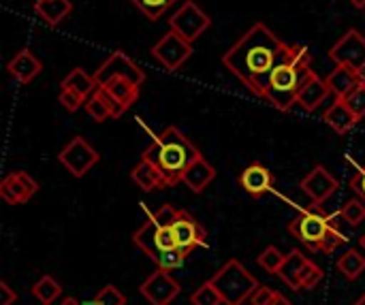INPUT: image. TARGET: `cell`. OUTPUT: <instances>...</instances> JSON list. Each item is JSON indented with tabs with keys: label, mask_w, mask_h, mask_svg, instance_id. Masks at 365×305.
Returning a JSON list of instances; mask_svg holds the SVG:
<instances>
[{
	"label": "cell",
	"mask_w": 365,
	"mask_h": 305,
	"mask_svg": "<svg viewBox=\"0 0 365 305\" xmlns=\"http://www.w3.org/2000/svg\"><path fill=\"white\" fill-rule=\"evenodd\" d=\"M287 43L265 24H255L222 58L225 66L255 94L263 96Z\"/></svg>",
	"instance_id": "1"
},
{
	"label": "cell",
	"mask_w": 365,
	"mask_h": 305,
	"mask_svg": "<svg viewBox=\"0 0 365 305\" xmlns=\"http://www.w3.org/2000/svg\"><path fill=\"white\" fill-rule=\"evenodd\" d=\"M199 156L201 152L178 126H167L143 152V158L160 171L167 186H175L178 182H182L186 169Z\"/></svg>",
	"instance_id": "2"
},
{
	"label": "cell",
	"mask_w": 365,
	"mask_h": 305,
	"mask_svg": "<svg viewBox=\"0 0 365 305\" xmlns=\"http://www.w3.org/2000/svg\"><path fill=\"white\" fill-rule=\"evenodd\" d=\"M312 73L310 66L295 62L284 47V53L280 58V62L276 64V68L269 75L267 88L263 98H267L269 105H274L278 111H291V107L297 103L299 90L306 83L308 75Z\"/></svg>",
	"instance_id": "3"
},
{
	"label": "cell",
	"mask_w": 365,
	"mask_h": 305,
	"mask_svg": "<svg viewBox=\"0 0 365 305\" xmlns=\"http://www.w3.org/2000/svg\"><path fill=\"white\" fill-rule=\"evenodd\" d=\"M214 286L222 295L225 305H244L250 295L261 286L259 280L235 259L227 261L222 269L212 278Z\"/></svg>",
	"instance_id": "4"
},
{
	"label": "cell",
	"mask_w": 365,
	"mask_h": 305,
	"mask_svg": "<svg viewBox=\"0 0 365 305\" xmlns=\"http://www.w3.org/2000/svg\"><path fill=\"white\" fill-rule=\"evenodd\" d=\"M169 26L173 32H178L182 38H186L188 43H195L210 26H212V17L195 2V0H186L171 17H169Z\"/></svg>",
	"instance_id": "5"
},
{
	"label": "cell",
	"mask_w": 365,
	"mask_h": 305,
	"mask_svg": "<svg viewBox=\"0 0 365 305\" xmlns=\"http://www.w3.org/2000/svg\"><path fill=\"white\" fill-rule=\"evenodd\" d=\"M329 58L336 66H349L357 73H365V36L357 28H351L329 49Z\"/></svg>",
	"instance_id": "6"
},
{
	"label": "cell",
	"mask_w": 365,
	"mask_h": 305,
	"mask_svg": "<svg viewBox=\"0 0 365 305\" xmlns=\"http://www.w3.org/2000/svg\"><path fill=\"white\" fill-rule=\"evenodd\" d=\"M96 86H105L113 79H128L137 86H141L145 81V73L124 53V51H113L94 73Z\"/></svg>",
	"instance_id": "7"
},
{
	"label": "cell",
	"mask_w": 365,
	"mask_h": 305,
	"mask_svg": "<svg viewBox=\"0 0 365 305\" xmlns=\"http://www.w3.org/2000/svg\"><path fill=\"white\" fill-rule=\"evenodd\" d=\"M327 224H329V216L321 214L319 210H312V212H304L302 216L291 220L289 231L304 246H308L310 250L319 252L321 250V242H323L325 231H327Z\"/></svg>",
	"instance_id": "8"
},
{
	"label": "cell",
	"mask_w": 365,
	"mask_h": 305,
	"mask_svg": "<svg viewBox=\"0 0 365 305\" xmlns=\"http://www.w3.org/2000/svg\"><path fill=\"white\" fill-rule=\"evenodd\" d=\"M58 160L75 177H83L98 162V152L83 137H75L62 148V152L58 154Z\"/></svg>",
	"instance_id": "9"
},
{
	"label": "cell",
	"mask_w": 365,
	"mask_h": 305,
	"mask_svg": "<svg viewBox=\"0 0 365 305\" xmlns=\"http://www.w3.org/2000/svg\"><path fill=\"white\" fill-rule=\"evenodd\" d=\"M152 56L167 68V71H178L190 56H192V43H188L186 38H182L178 32H169L165 34L154 47H152Z\"/></svg>",
	"instance_id": "10"
},
{
	"label": "cell",
	"mask_w": 365,
	"mask_h": 305,
	"mask_svg": "<svg viewBox=\"0 0 365 305\" xmlns=\"http://www.w3.org/2000/svg\"><path fill=\"white\" fill-rule=\"evenodd\" d=\"M141 295L152 305H169L180 295V284L165 269H156L143 284Z\"/></svg>",
	"instance_id": "11"
},
{
	"label": "cell",
	"mask_w": 365,
	"mask_h": 305,
	"mask_svg": "<svg viewBox=\"0 0 365 305\" xmlns=\"http://www.w3.org/2000/svg\"><path fill=\"white\" fill-rule=\"evenodd\" d=\"M171 229H173V237H175V248L182 250L186 257L197 246H205V229L188 212L182 210L178 220L171 224Z\"/></svg>",
	"instance_id": "12"
},
{
	"label": "cell",
	"mask_w": 365,
	"mask_h": 305,
	"mask_svg": "<svg viewBox=\"0 0 365 305\" xmlns=\"http://www.w3.org/2000/svg\"><path fill=\"white\" fill-rule=\"evenodd\" d=\"M299 188L312 199L314 207H319L321 203H325V201L340 188V184H338V180H336L323 165H317V167L302 180Z\"/></svg>",
	"instance_id": "13"
},
{
	"label": "cell",
	"mask_w": 365,
	"mask_h": 305,
	"mask_svg": "<svg viewBox=\"0 0 365 305\" xmlns=\"http://www.w3.org/2000/svg\"><path fill=\"white\" fill-rule=\"evenodd\" d=\"M101 90L105 92V96L109 100L113 118H120L139 98V86L128 79H113V81L101 86Z\"/></svg>",
	"instance_id": "14"
},
{
	"label": "cell",
	"mask_w": 365,
	"mask_h": 305,
	"mask_svg": "<svg viewBox=\"0 0 365 305\" xmlns=\"http://www.w3.org/2000/svg\"><path fill=\"white\" fill-rule=\"evenodd\" d=\"M240 184H242V188H244L250 197L261 199L265 192H269V190H272V186H274V177H272V171H269L267 167H263V165L255 162V165H250V167H246V169L242 171V175H240Z\"/></svg>",
	"instance_id": "15"
},
{
	"label": "cell",
	"mask_w": 365,
	"mask_h": 305,
	"mask_svg": "<svg viewBox=\"0 0 365 305\" xmlns=\"http://www.w3.org/2000/svg\"><path fill=\"white\" fill-rule=\"evenodd\" d=\"M331 94V88L327 83V79H321L314 71L308 75L306 83L302 86L299 90V96H297V103L306 109V111H314L317 107H321Z\"/></svg>",
	"instance_id": "16"
},
{
	"label": "cell",
	"mask_w": 365,
	"mask_h": 305,
	"mask_svg": "<svg viewBox=\"0 0 365 305\" xmlns=\"http://www.w3.org/2000/svg\"><path fill=\"white\" fill-rule=\"evenodd\" d=\"M6 71L11 73V77H13L15 81H19V83H30V81L43 71V64H41V60H38L32 51L21 49V51H17V53L11 58V62L6 64Z\"/></svg>",
	"instance_id": "17"
},
{
	"label": "cell",
	"mask_w": 365,
	"mask_h": 305,
	"mask_svg": "<svg viewBox=\"0 0 365 305\" xmlns=\"http://www.w3.org/2000/svg\"><path fill=\"white\" fill-rule=\"evenodd\" d=\"M327 83L331 88V94H336V98H346L351 92L364 86L365 73H357L349 66H336L331 75L327 77Z\"/></svg>",
	"instance_id": "18"
},
{
	"label": "cell",
	"mask_w": 365,
	"mask_h": 305,
	"mask_svg": "<svg viewBox=\"0 0 365 305\" xmlns=\"http://www.w3.org/2000/svg\"><path fill=\"white\" fill-rule=\"evenodd\" d=\"M323 120H325V124H329L338 135L351 133V130L357 126V122H359V118L351 111V107H349L346 100H342V98H338V100L325 111Z\"/></svg>",
	"instance_id": "19"
},
{
	"label": "cell",
	"mask_w": 365,
	"mask_h": 305,
	"mask_svg": "<svg viewBox=\"0 0 365 305\" xmlns=\"http://www.w3.org/2000/svg\"><path fill=\"white\" fill-rule=\"evenodd\" d=\"M214 177H216V169H214L203 156H199V158L186 169L182 182H184L192 192L199 195V192H203V190L214 182Z\"/></svg>",
	"instance_id": "20"
},
{
	"label": "cell",
	"mask_w": 365,
	"mask_h": 305,
	"mask_svg": "<svg viewBox=\"0 0 365 305\" xmlns=\"http://www.w3.org/2000/svg\"><path fill=\"white\" fill-rule=\"evenodd\" d=\"M34 11L47 26H58L62 19L71 15L73 2L71 0H34Z\"/></svg>",
	"instance_id": "21"
},
{
	"label": "cell",
	"mask_w": 365,
	"mask_h": 305,
	"mask_svg": "<svg viewBox=\"0 0 365 305\" xmlns=\"http://www.w3.org/2000/svg\"><path fill=\"white\" fill-rule=\"evenodd\" d=\"M130 180H133L141 190H145V192L167 188V184H165V180H163V175H160V171H158L152 162H148L145 158H141V162L130 171Z\"/></svg>",
	"instance_id": "22"
},
{
	"label": "cell",
	"mask_w": 365,
	"mask_h": 305,
	"mask_svg": "<svg viewBox=\"0 0 365 305\" xmlns=\"http://www.w3.org/2000/svg\"><path fill=\"white\" fill-rule=\"evenodd\" d=\"M306 263H308V257H304L299 250H291V254H287L278 276L282 278L284 284L291 286V291H299V272Z\"/></svg>",
	"instance_id": "23"
},
{
	"label": "cell",
	"mask_w": 365,
	"mask_h": 305,
	"mask_svg": "<svg viewBox=\"0 0 365 305\" xmlns=\"http://www.w3.org/2000/svg\"><path fill=\"white\" fill-rule=\"evenodd\" d=\"M60 86H62V88H68V90H75V92L83 94L86 98L92 96V94L96 92V88H98L94 75H88L83 68H73V71L62 79Z\"/></svg>",
	"instance_id": "24"
},
{
	"label": "cell",
	"mask_w": 365,
	"mask_h": 305,
	"mask_svg": "<svg viewBox=\"0 0 365 305\" xmlns=\"http://www.w3.org/2000/svg\"><path fill=\"white\" fill-rule=\"evenodd\" d=\"M0 197L9 203V205H21L26 201H30V192L24 188V184L19 182L17 173H9L2 182H0Z\"/></svg>",
	"instance_id": "25"
},
{
	"label": "cell",
	"mask_w": 365,
	"mask_h": 305,
	"mask_svg": "<svg viewBox=\"0 0 365 305\" xmlns=\"http://www.w3.org/2000/svg\"><path fill=\"white\" fill-rule=\"evenodd\" d=\"M342 214L338 212V214H331L329 216V224H327V231H325V237H323V242H321V250L319 252H325V254H331L338 246H342L344 242H349L346 237H344V233H342Z\"/></svg>",
	"instance_id": "26"
},
{
	"label": "cell",
	"mask_w": 365,
	"mask_h": 305,
	"mask_svg": "<svg viewBox=\"0 0 365 305\" xmlns=\"http://www.w3.org/2000/svg\"><path fill=\"white\" fill-rule=\"evenodd\" d=\"M156 235H158V224L154 222V218H150L135 235H133V242L154 261L156 259Z\"/></svg>",
	"instance_id": "27"
},
{
	"label": "cell",
	"mask_w": 365,
	"mask_h": 305,
	"mask_svg": "<svg viewBox=\"0 0 365 305\" xmlns=\"http://www.w3.org/2000/svg\"><path fill=\"white\" fill-rule=\"evenodd\" d=\"M338 269L344 278L349 280H357L365 272V257H361L357 250H346L340 259H338Z\"/></svg>",
	"instance_id": "28"
},
{
	"label": "cell",
	"mask_w": 365,
	"mask_h": 305,
	"mask_svg": "<svg viewBox=\"0 0 365 305\" xmlns=\"http://www.w3.org/2000/svg\"><path fill=\"white\" fill-rule=\"evenodd\" d=\"M86 111H88V115L94 122H105L107 118H113L111 107H109V100H107V96H105V92L101 88H96V92L92 96H88Z\"/></svg>",
	"instance_id": "29"
},
{
	"label": "cell",
	"mask_w": 365,
	"mask_h": 305,
	"mask_svg": "<svg viewBox=\"0 0 365 305\" xmlns=\"http://www.w3.org/2000/svg\"><path fill=\"white\" fill-rule=\"evenodd\" d=\"M60 295H62V286H60L51 276H43V278L32 286V297L38 299L43 305H51Z\"/></svg>",
	"instance_id": "30"
},
{
	"label": "cell",
	"mask_w": 365,
	"mask_h": 305,
	"mask_svg": "<svg viewBox=\"0 0 365 305\" xmlns=\"http://www.w3.org/2000/svg\"><path fill=\"white\" fill-rule=\"evenodd\" d=\"M148 19L156 21L158 17H163L178 0H130Z\"/></svg>",
	"instance_id": "31"
},
{
	"label": "cell",
	"mask_w": 365,
	"mask_h": 305,
	"mask_svg": "<svg viewBox=\"0 0 365 305\" xmlns=\"http://www.w3.org/2000/svg\"><path fill=\"white\" fill-rule=\"evenodd\" d=\"M190 304L192 305H222V295L218 293V289L214 286V282H205L203 286H199L192 297H190Z\"/></svg>",
	"instance_id": "32"
},
{
	"label": "cell",
	"mask_w": 365,
	"mask_h": 305,
	"mask_svg": "<svg viewBox=\"0 0 365 305\" xmlns=\"http://www.w3.org/2000/svg\"><path fill=\"white\" fill-rule=\"evenodd\" d=\"M323 280V269L308 259V263L299 272V291H312Z\"/></svg>",
	"instance_id": "33"
},
{
	"label": "cell",
	"mask_w": 365,
	"mask_h": 305,
	"mask_svg": "<svg viewBox=\"0 0 365 305\" xmlns=\"http://www.w3.org/2000/svg\"><path fill=\"white\" fill-rule=\"evenodd\" d=\"M342 218L349 227H359L365 220V201H361L359 197L357 199H351L346 201V205L342 207Z\"/></svg>",
	"instance_id": "34"
},
{
	"label": "cell",
	"mask_w": 365,
	"mask_h": 305,
	"mask_svg": "<svg viewBox=\"0 0 365 305\" xmlns=\"http://www.w3.org/2000/svg\"><path fill=\"white\" fill-rule=\"evenodd\" d=\"M284 259H287V254H282L278 248L269 246V248H265V250L261 252L259 265H261L267 274H278L280 267H282V263H284Z\"/></svg>",
	"instance_id": "35"
},
{
	"label": "cell",
	"mask_w": 365,
	"mask_h": 305,
	"mask_svg": "<svg viewBox=\"0 0 365 305\" xmlns=\"http://www.w3.org/2000/svg\"><path fill=\"white\" fill-rule=\"evenodd\" d=\"M156 265H158V269H165V272H173V269H180V267H184V263H186V254L182 252V250H178V248H173V250H167V252H160L156 259Z\"/></svg>",
	"instance_id": "36"
},
{
	"label": "cell",
	"mask_w": 365,
	"mask_h": 305,
	"mask_svg": "<svg viewBox=\"0 0 365 305\" xmlns=\"http://www.w3.org/2000/svg\"><path fill=\"white\" fill-rule=\"evenodd\" d=\"M58 100L62 103V107L66 109V111H77L81 105H86V96L83 94H79V92H75V90H68V88H62L60 90V96H58Z\"/></svg>",
	"instance_id": "37"
},
{
	"label": "cell",
	"mask_w": 365,
	"mask_h": 305,
	"mask_svg": "<svg viewBox=\"0 0 365 305\" xmlns=\"http://www.w3.org/2000/svg\"><path fill=\"white\" fill-rule=\"evenodd\" d=\"M96 299L101 305H126V297L113 286V284H107L103 286L98 293H96Z\"/></svg>",
	"instance_id": "38"
},
{
	"label": "cell",
	"mask_w": 365,
	"mask_h": 305,
	"mask_svg": "<svg viewBox=\"0 0 365 305\" xmlns=\"http://www.w3.org/2000/svg\"><path fill=\"white\" fill-rule=\"evenodd\" d=\"M342 100H346V105L351 107V111L359 118V120H364L365 118V83L364 86H359L355 92H351L346 98H342Z\"/></svg>",
	"instance_id": "39"
},
{
	"label": "cell",
	"mask_w": 365,
	"mask_h": 305,
	"mask_svg": "<svg viewBox=\"0 0 365 305\" xmlns=\"http://www.w3.org/2000/svg\"><path fill=\"white\" fill-rule=\"evenodd\" d=\"M180 212H182V210H178V207H173V205H163L152 218H154V222H156L158 227H171V224L178 220Z\"/></svg>",
	"instance_id": "40"
},
{
	"label": "cell",
	"mask_w": 365,
	"mask_h": 305,
	"mask_svg": "<svg viewBox=\"0 0 365 305\" xmlns=\"http://www.w3.org/2000/svg\"><path fill=\"white\" fill-rule=\"evenodd\" d=\"M276 293L278 291H274V289H269V286H259L252 295H250V305H269L274 301V297H276Z\"/></svg>",
	"instance_id": "41"
},
{
	"label": "cell",
	"mask_w": 365,
	"mask_h": 305,
	"mask_svg": "<svg viewBox=\"0 0 365 305\" xmlns=\"http://www.w3.org/2000/svg\"><path fill=\"white\" fill-rule=\"evenodd\" d=\"M351 190H353L361 201H365V165L359 169L357 175L351 177Z\"/></svg>",
	"instance_id": "42"
},
{
	"label": "cell",
	"mask_w": 365,
	"mask_h": 305,
	"mask_svg": "<svg viewBox=\"0 0 365 305\" xmlns=\"http://www.w3.org/2000/svg\"><path fill=\"white\" fill-rule=\"evenodd\" d=\"M15 173H17L19 182L24 184V188L30 192V197H34V195L38 192V182H36L30 173H26V171H15Z\"/></svg>",
	"instance_id": "43"
},
{
	"label": "cell",
	"mask_w": 365,
	"mask_h": 305,
	"mask_svg": "<svg viewBox=\"0 0 365 305\" xmlns=\"http://www.w3.org/2000/svg\"><path fill=\"white\" fill-rule=\"evenodd\" d=\"M17 299V295L9 289L6 282H0V305H11Z\"/></svg>",
	"instance_id": "44"
},
{
	"label": "cell",
	"mask_w": 365,
	"mask_h": 305,
	"mask_svg": "<svg viewBox=\"0 0 365 305\" xmlns=\"http://www.w3.org/2000/svg\"><path fill=\"white\" fill-rule=\"evenodd\" d=\"M269 305H293L284 295H280V293H276V297H274V301Z\"/></svg>",
	"instance_id": "45"
},
{
	"label": "cell",
	"mask_w": 365,
	"mask_h": 305,
	"mask_svg": "<svg viewBox=\"0 0 365 305\" xmlns=\"http://www.w3.org/2000/svg\"><path fill=\"white\" fill-rule=\"evenodd\" d=\"M60 305H81L77 299H73V297H66V299H62L60 301Z\"/></svg>",
	"instance_id": "46"
},
{
	"label": "cell",
	"mask_w": 365,
	"mask_h": 305,
	"mask_svg": "<svg viewBox=\"0 0 365 305\" xmlns=\"http://www.w3.org/2000/svg\"><path fill=\"white\" fill-rule=\"evenodd\" d=\"M351 4L357 6V9H365V0H351Z\"/></svg>",
	"instance_id": "47"
},
{
	"label": "cell",
	"mask_w": 365,
	"mask_h": 305,
	"mask_svg": "<svg viewBox=\"0 0 365 305\" xmlns=\"http://www.w3.org/2000/svg\"><path fill=\"white\" fill-rule=\"evenodd\" d=\"M81 305H101V304H98V299L94 297V299H88V301H83Z\"/></svg>",
	"instance_id": "48"
},
{
	"label": "cell",
	"mask_w": 365,
	"mask_h": 305,
	"mask_svg": "<svg viewBox=\"0 0 365 305\" xmlns=\"http://www.w3.org/2000/svg\"><path fill=\"white\" fill-rule=\"evenodd\" d=\"M353 305H365V295H361V297H359V301H355Z\"/></svg>",
	"instance_id": "49"
},
{
	"label": "cell",
	"mask_w": 365,
	"mask_h": 305,
	"mask_svg": "<svg viewBox=\"0 0 365 305\" xmlns=\"http://www.w3.org/2000/svg\"><path fill=\"white\" fill-rule=\"evenodd\" d=\"M361 248L365 250V233H364V237H361Z\"/></svg>",
	"instance_id": "50"
}]
</instances>
